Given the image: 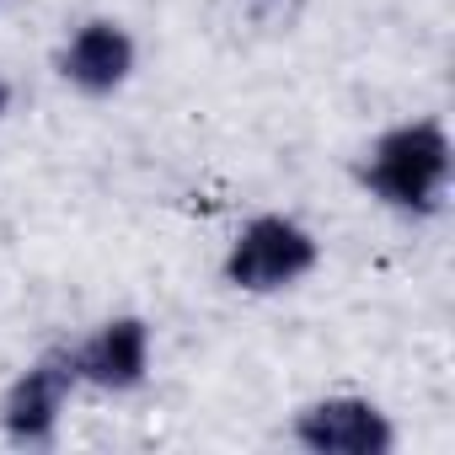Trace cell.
<instances>
[{
    "label": "cell",
    "mask_w": 455,
    "mask_h": 455,
    "mask_svg": "<svg viewBox=\"0 0 455 455\" xmlns=\"http://www.w3.org/2000/svg\"><path fill=\"white\" fill-rule=\"evenodd\" d=\"M450 166H455V145L444 118H407V124H391L364 150L359 182L386 209L407 220H434L450 193Z\"/></svg>",
    "instance_id": "obj_1"
},
{
    "label": "cell",
    "mask_w": 455,
    "mask_h": 455,
    "mask_svg": "<svg viewBox=\"0 0 455 455\" xmlns=\"http://www.w3.org/2000/svg\"><path fill=\"white\" fill-rule=\"evenodd\" d=\"M316 263H322V242L295 214L268 209V214H252L231 236V247L220 258V279L242 295H279V290H295L300 279H311Z\"/></svg>",
    "instance_id": "obj_2"
},
{
    "label": "cell",
    "mask_w": 455,
    "mask_h": 455,
    "mask_svg": "<svg viewBox=\"0 0 455 455\" xmlns=\"http://www.w3.org/2000/svg\"><path fill=\"white\" fill-rule=\"evenodd\" d=\"M81 391V375L70 364V343L44 348L0 396V434L22 450H44L60 434V418L70 407V396Z\"/></svg>",
    "instance_id": "obj_3"
},
{
    "label": "cell",
    "mask_w": 455,
    "mask_h": 455,
    "mask_svg": "<svg viewBox=\"0 0 455 455\" xmlns=\"http://www.w3.org/2000/svg\"><path fill=\"white\" fill-rule=\"evenodd\" d=\"M290 439L306 455H391L396 450V423L380 402L338 391L316 396L290 418Z\"/></svg>",
    "instance_id": "obj_4"
},
{
    "label": "cell",
    "mask_w": 455,
    "mask_h": 455,
    "mask_svg": "<svg viewBox=\"0 0 455 455\" xmlns=\"http://www.w3.org/2000/svg\"><path fill=\"white\" fill-rule=\"evenodd\" d=\"M140 65V44L118 17H86L81 28H70V38L54 54V70L70 92L81 97H113L134 81Z\"/></svg>",
    "instance_id": "obj_5"
},
{
    "label": "cell",
    "mask_w": 455,
    "mask_h": 455,
    "mask_svg": "<svg viewBox=\"0 0 455 455\" xmlns=\"http://www.w3.org/2000/svg\"><path fill=\"white\" fill-rule=\"evenodd\" d=\"M150 348L156 343H150L145 316H108L81 343H70V364H76L81 386L108 391V396H129L150 380Z\"/></svg>",
    "instance_id": "obj_6"
},
{
    "label": "cell",
    "mask_w": 455,
    "mask_h": 455,
    "mask_svg": "<svg viewBox=\"0 0 455 455\" xmlns=\"http://www.w3.org/2000/svg\"><path fill=\"white\" fill-rule=\"evenodd\" d=\"M247 6H252L258 17H295L300 0H247Z\"/></svg>",
    "instance_id": "obj_7"
},
{
    "label": "cell",
    "mask_w": 455,
    "mask_h": 455,
    "mask_svg": "<svg viewBox=\"0 0 455 455\" xmlns=\"http://www.w3.org/2000/svg\"><path fill=\"white\" fill-rule=\"evenodd\" d=\"M12 97H17V92H12V81H6V76H0V118H6V113H12Z\"/></svg>",
    "instance_id": "obj_8"
}]
</instances>
